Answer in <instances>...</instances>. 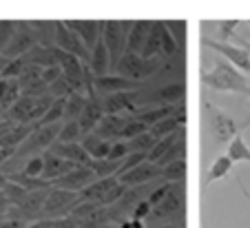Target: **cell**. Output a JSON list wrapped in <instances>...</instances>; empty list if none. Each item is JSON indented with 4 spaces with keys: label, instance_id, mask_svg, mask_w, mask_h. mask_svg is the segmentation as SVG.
<instances>
[{
    "label": "cell",
    "instance_id": "obj_1",
    "mask_svg": "<svg viewBox=\"0 0 250 228\" xmlns=\"http://www.w3.org/2000/svg\"><path fill=\"white\" fill-rule=\"evenodd\" d=\"M204 86L219 93H237V95H248V76L235 69L230 62L217 60L212 64V69L202 73Z\"/></svg>",
    "mask_w": 250,
    "mask_h": 228
},
{
    "label": "cell",
    "instance_id": "obj_2",
    "mask_svg": "<svg viewBox=\"0 0 250 228\" xmlns=\"http://www.w3.org/2000/svg\"><path fill=\"white\" fill-rule=\"evenodd\" d=\"M166 67L164 58H142L135 53H124L118 62L115 73L122 78H128L133 82H148Z\"/></svg>",
    "mask_w": 250,
    "mask_h": 228
},
{
    "label": "cell",
    "instance_id": "obj_3",
    "mask_svg": "<svg viewBox=\"0 0 250 228\" xmlns=\"http://www.w3.org/2000/svg\"><path fill=\"white\" fill-rule=\"evenodd\" d=\"M131 27L133 20H102V42L111 56V71L118 69V62L126 53Z\"/></svg>",
    "mask_w": 250,
    "mask_h": 228
},
{
    "label": "cell",
    "instance_id": "obj_4",
    "mask_svg": "<svg viewBox=\"0 0 250 228\" xmlns=\"http://www.w3.org/2000/svg\"><path fill=\"white\" fill-rule=\"evenodd\" d=\"M206 109V122H208V131H210L215 144H230L232 140L239 135V126H237L235 118L226 111H222L219 106L204 102Z\"/></svg>",
    "mask_w": 250,
    "mask_h": 228
},
{
    "label": "cell",
    "instance_id": "obj_5",
    "mask_svg": "<svg viewBox=\"0 0 250 228\" xmlns=\"http://www.w3.org/2000/svg\"><path fill=\"white\" fill-rule=\"evenodd\" d=\"M78 204H80V195H78V193L62 190V188H51V190H49V195H47V202H44L42 219L69 217Z\"/></svg>",
    "mask_w": 250,
    "mask_h": 228
},
{
    "label": "cell",
    "instance_id": "obj_6",
    "mask_svg": "<svg viewBox=\"0 0 250 228\" xmlns=\"http://www.w3.org/2000/svg\"><path fill=\"white\" fill-rule=\"evenodd\" d=\"M208 49H212L215 53L224 58L226 62H230L235 69H239L244 76H250V53L246 51L244 44H232V42H217L212 38H206L204 40Z\"/></svg>",
    "mask_w": 250,
    "mask_h": 228
},
{
    "label": "cell",
    "instance_id": "obj_7",
    "mask_svg": "<svg viewBox=\"0 0 250 228\" xmlns=\"http://www.w3.org/2000/svg\"><path fill=\"white\" fill-rule=\"evenodd\" d=\"M36 47H38V42H36V36H33V29L29 24V20H16V34L11 38V42L7 44L2 56L7 60H16V58H24Z\"/></svg>",
    "mask_w": 250,
    "mask_h": 228
},
{
    "label": "cell",
    "instance_id": "obj_8",
    "mask_svg": "<svg viewBox=\"0 0 250 228\" xmlns=\"http://www.w3.org/2000/svg\"><path fill=\"white\" fill-rule=\"evenodd\" d=\"M56 47L62 49L64 53H71V56L80 58L84 64H89L91 51L84 47V44H82V40L78 38V36L73 34L69 27H66L64 20H58V24H56Z\"/></svg>",
    "mask_w": 250,
    "mask_h": 228
},
{
    "label": "cell",
    "instance_id": "obj_9",
    "mask_svg": "<svg viewBox=\"0 0 250 228\" xmlns=\"http://www.w3.org/2000/svg\"><path fill=\"white\" fill-rule=\"evenodd\" d=\"M95 93L100 98L106 95H115V93H131V91H140L144 86V82H133L128 78H122L118 73H109V76L95 78Z\"/></svg>",
    "mask_w": 250,
    "mask_h": 228
},
{
    "label": "cell",
    "instance_id": "obj_10",
    "mask_svg": "<svg viewBox=\"0 0 250 228\" xmlns=\"http://www.w3.org/2000/svg\"><path fill=\"white\" fill-rule=\"evenodd\" d=\"M64 22L89 51H93L102 40V20H64Z\"/></svg>",
    "mask_w": 250,
    "mask_h": 228
},
{
    "label": "cell",
    "instance_id": "obj_11",
    "mask_svg": "<svg viewBox=\"0 0 250 228\" xmlns=\"http://www.w3.org/2000/svg\"><path fill=\"white\" fill-rule=\"evenodd\" d=\"M153 182H164L162 180V166L153 164V162H144L137 168L124 173L120 177V184L128 186V188H135V186H144V184H153Z\"/></svg>",
    "mask_w": 250,
    "mask_h": 228
},
{
    "label": "cell",
    "instance_id": "obj_12",
    "mask_svg": "<svg viewBox=\"0 0 250 228\" xmlns=\"http://www.w3.org/2000/svg\"><path fill=\"white\" fill-rule=\"evenodd\" d=\"M98 180L95 173L89 166H76L71 173H66L64 177H60L58 182H53V188H62V190H71V193L80 195L84 188H89L93 182Z\"/></svg>",
    "mask_w": 250,
    "mask_h": 228
},
{
    "label": "cell",
    "instance_id": "obj_13",
    "mask_svg": "<svg viewBox=\"0 0 250 228\" xmlns=\"http://www.w3.org/2000/svg\"><path fill=\"white\" fill-rule=\"evenodd\" d=\"M104 115H133L137 113V91L131 93H115L102 98Z\"/></svg>",
    "mask_w": 250,
    "mask_h": 228
},
{
    "label": "cell",
    "instance_id": "obj_14",
    "mask_svg": "<svg viewBox=\"0 0 250 228\" xmlns=\"http://www.w3.org/2000/svg\"><path fill=\"white\" fill-rule=\"evenodd\" d=\"M126 122H128V115H104L102 122L98 124V128H95L93 133L111 144L122 142V133H124Z\"/></svg>",
    "mask_w": 250,
    "mask_h": 228
},
{
    "label": "cell",
    "instance_id": "obj_15",
    "mask_svg": "<svg viewBox=\"0 0 250 228\" xmlns=\"http://www.w3.org/2000/svg\"><path fill=\"white\" fill-rule=\"evenodd\" d=\"M102 118H104V109H102V98H100L98 93L95 95H86V106H84V111H82V115H80V126H82V131H84V135L86 133H93L95 128H98V124L102 122Z\"/></svg>",
    "mask_w": 250,
    "mask_h": 228
},
{
    "label": "cell",
    "instance_id": "obj_16",
    "mask_svg": "<svg viewBox=\"0 0 250 228\" xmlns=\"http://www.w3.org/2000/svg\"><path fill=\"white\" fill-rule=\"evenodd\" d=\"M118 184H120L118 177L95 180L93 184L89 186V188H84V190L80 193V200H82V202H91V204H100V206H104V202H106L109 193H111V190H113Z\"/></svg>",
    "mask_w": 250,
    "mask_h": 228
},
{
    "label": "cell",
    "instance_id": "obj_17",
    "mask_svg": "<svg viewBox=\"0 0 250 228\" xmlns=\"http://www.w3.org/2000/svg\"><path fill=\"white\" fill-rule=\"evenodd\" d=\"M151 29H153V20H133L131 34H128L126 53L142 56V51H144V47H146V40H148Z\"/></svg>",
    "mask_w": 250,
    "mask_h": 228
},
{
    "label": "cell",
    "instance_id": "obj_18",
    "mask_svg": "<svg viewBox=\"0 0 250 228\" xmlns=\"http://www.w3.org/2000/svg\"><path fill=\"white\" fill-rule=\"evenodd\" d=\"M47 153H53V155L62 157V160L71 162V164H76V166H89V153L84 151L82 144H62V142H56Z\"/></svg>",
    "mask_w": 250,
    "mask_h": 228
},
{
    "label": "cell",
    "instance_id": "obj_19",
    "mask_svg": "<svg viewBox=\"0 0 250 228\" xmlns=\"http://www.w3.org/2000/svg\"><path fill=\"white\" fill-rule=\"evenodd\" d=\"M76 168V164H71V162L62 160V157L53 155V153H44V171H42V180L53 184L58 182L60 177H64L66 173H71Z\"/></svg>",
    "mask_w": 250,
    "mask_h": 228
},
{
    "label": "cell",
    "instance_id": "obj_20",
    "mask_svg": "<svg viewBox=\"0 0 250 228\" xmlns=\"http://www.w3.org/2000/svg\"><path fill=\"white\" fill-rule=\"evenodd\" d=\"M38 47H56V24L58 20H29Z\"/></svg>",
    "mask_w": 250,
    "mask_h": 228
},
{
    "label": "cell",
    "instance_id": "obj_21",
    "mask_svg": "<svg viewBox=\"0 0 250 228\" xmlns=\"http://www.w3.org/2000/svg\"><path fill=\"white\" fill-rule=\"evenodd\" d=\"M86 67L91 69V73H93L95 78H102V76H109L111 71V56L109 51H106V47H104V42L100 40L98 47L91 51V60Z\"/></svg>",
    "mask_w": 250,
    "mask_h": 228
},
{
    "label": "cell",
    "instance_id": "obj_22",
    "mask_svg": "<svg viewBox=\"0 0 250 228\" xmlns=\"http://www.w3.org/2000/svg\"><path fill=\"white\" fill-rule=\"evenodd\" d=\"M20 98H22V91H20L18 80H5V78H0V113L5 115Z\"/></svg>",
    "mask_w": 250,
    "mask_h": 228
},
{
    "label": "cell",
    "instance_id": "obj_23",
    "mask_svg": "<svg viewBox=\"0 0 250 228\" xmlns=\"http://www.w3.org/2000/svg\"><path fill=\"white\" fill-rule=\"evenodd\" d=\"M80 144L84 146V151L89 153L91 160H109V153H111V148H113V144L98 138L95 133H86Z\"/></svg>",
    "mask_w": 250,
    "mask_h": 228
},
{
    "label": "cell",
    "instance_id": "obj_24",
    "mask_svg": "<svg viewBox=\"0 0 250 228\" xmlns=\"http://www.w3.org/2000/svg\"><path fill=\"white\" fill-rule=\"evenodd\" d=\"M235 168V164H232V160L224 153V155H219L217 160L210 164V168L206 171V177H204V186H210L212 182H217V180H224L226 175H230V171Z\"/></svg>",
    "mask_w": 250,
    "mask_h": 228
},
{
    "label": "cell",
    "instance_id": "obj_25",
    "mask_svg": "<svg viewBox=\"0 0 250 228\" xmlns=\"http://www.w3.org/2000/svg\"><path fill=\"white\" fill-rule=\"evenodd\" d=\"M212 29V40L217 42H230L235 38V31L239 27V20H215V22H208Z\"/></svg>",
    "mask_w": 250,
    "mask_h": 228
},
{
    "label": "cell",
    "instance_id": "obj_26",
    "mask_svg": "<svg viewBox=\"0 0 250 228\" xmlns=\"http://www.w3.org/2000/svg\"><path fill=\"white\" fill-rule=\"evenodd\" d=\"M86 106V93H71L64 102V120L62 122H78Z\"/></svg>",
    "mask_w": 250,
    "mask_h": 228
},
{
    "label": "cell",
    "instance_id": "obj_27",
    "mask_svg": "<svg viewBox=\"0 0 250 228\" xmlns=\"http://www.w3.org/2000/svg\"><path fill=\"white\" fill-rule=\"evenodd\" d=\"M226 155L232 160V164H237V162H248L250 164V146H248V142L244 140V135L241 133L237 135L230 144H228Z\"/></svg>",
    "mask_w": 250,
    "mask_h": 228
},
{
    "label": "cell",
    "instance_id": "obj_28",
    "mask_svg": "<svg viewBox=\"0 0 250 228\" xmlns=\"http://www.w3.org/2000/svg\"><path fill=\"white\" fill-rule=\"evenodd\" d=\"M142 58H162V36H160V20H153V29L148 34L146 47L142 51Z\"/></svg>",
    "mask_w": 250,
    "mask_h": 228
},
{
    "label": "cell",
    "instance_id": "obj_29",
    "mask_svg": "<svg viewBox=\"0 0 250 228\" xmlns=\"http://www.w3.org/2000/svg\"><path fill=\"white\" fill-rule=\"evenodd\" d=\"M89 168L95 173L98 180H106V177H118L120 171V162H111V160H91Z\"/></svg>",
    "mask_w": 250,
    "mask_h": 228
},
{
    "label": "cell",
    "instance_id": "obj_30",
    "mask_svg": "<svg viewBox=\"0 0 250 228\" xmlns=\"http://www.w3.org/2000/svg\"><path fill=\"white\" fill-rule=\"evenodd\" d=\"M180 160H186V131L180 135V140L170 146V151L157 162V166L164 168V166H168V164H173V162H180Z\"/></svg>",
    "mask_w": 250,
    "mask_h": 228
},
{
    "label": "cell",
    "instance_id": "obj_31",
    "mask_svg": "<svg viewBox=\"0 0 250 228\" xmlns=\"http://www.w3.org/2000/svg\"><path fill=\"white\" fill-rule=\"evenodd\" d=\"M162 180L168 182V184H180V182H186V160L173 162L168 166L162 168Z\"/></svg>",
    "mask_w": 250,
    "mask_h": 228
},
{
    "label": "cell",
    "instance_id": "obj_32",
    "mask_svg": "<svg viewBox=\"0 0 250 228\" xmlns=\"http://www.w3.org/2000/svg\"><path fill=\"white\" fill-rule=\"evenodd\" d=\"M84 138V131H82L80 122H62V131H60V140L62 144H80Z\"/></svg>",
    "mask_w": 250,
    "mask_h": 228
},
{
    "label": "cell",
    "instance_id": "obj_33",
    "mask_svg": "<svg viewBox=\"0 0 250 228\" xmlns=\"http://www.w3.org/2000/svg\"><path fill=\"white\" fill-rule=\"evenodd\" d=\"M126 144H128V148H131V153H151L153 146L157 144V140L153 138V133L148 131V133H142V135H137V138L128 140Z\"/></svg>",
    "mask_w": 250,
    "mask_h": 228
},
{
    "label": "cell",
    "instance_id": "obj_34",
    "mask_svg": "<svg viewBox=\"0 0 250 228\" xmlns=\"http://www.w3.org/2000/svg\"><path fill=\"white\" fill-rule=\"evenodd\" d=\"M166 29H168V34L175 38V42L180 44V49H184L186 44V31H188V27H186V20H164Z\"/></svg>",
    "mask_w": 250,
    "mask_h": 228
},
{
    "label": "cell",
    "instance_id": "obj_35",
    "mask_svg": "<svg viewBox=\"0 0 250 228\" xmlns=\"http://www.w3.org/2000/svg\"><path fill=\"white\" fill-rule=\"evenodd\" d=\"M42 171H44V153L42 155H33L27 160L22 168V175L33 177V180H42Z\"/></svg>",
    "mask_w": 250,
    "mask_h": 228
},
{
    "label": "cell",
    "instance_id": "obj_36",
    "mask_svg": "<svg viewBox=\"0 0 250 228\" xmlns=\"http://www.w3.org/2000/svg\"><path fill=\"white\" fill-rule=\"evenodd\" d=\"M148 131H151V128H148L144 122H140L137 118L128 115V122H126V126H124V133H122V142H128V140L137 138V135H142V133H148Z\"/></svg>",
    "mask_w": 250,
    "mask_h": 228
},
{
    "label": "cell",
    "instance_id": "obj_37",
    "mask_svg": "<svg viewBox=\"0 0 250 228\" xmlns=\"http://www.w3.org/2000/svg\"><path fill=\"white\" fill-rule=\"evenodd\" d=\"M144 162H148V153H131V155H128L126 160L120 162L118 180L124 175V173H128V171H133V168H137L140 164H144Z\"/></svg>",
    "mask_w": 250,
    "mask_h": 228
},
{
    "label": "cell",
    "instance_id": "obj_38",
    "mask_svg": "<svg viewBox=\"0 0 250 228\" xmlns=\"http://www.w3.org/2000/svg\"><path fill=\"white\" fill-rule=\"evenodd\" d=\"M14 34H16V20H0V56L5 53Z\"/></svg>",
    "mask_w": 250,
    "mask_h": 228
},
{
    "label": "cell",
    "instance_id": "obj_39",
    "mask_svg": "<svg viewBox=\"0 0 250 228\" xmlns=\"http://www.w3.org/2000/svg\"><path fill=\"white\" fill-rule=\"evenodd\" d=\"M2 193H5V197L11 202V206H16L18 202L24 200V195H27L29 190H24L22 186H18V184H14V182H9V184L2 188Z\"/></svg>",
    "mask_w": 250,
    "mask_h": 228
},
{
    "label": "cell",
    "instance_id": "obj_40",
    "mask_svg": "<svg viewBox=\"0 0 250 228\" xmlns=\"http://www.w3.org/2000/svg\"><path fill=\"white\" fill-rule=\"evenodd\" d=\"M151 213H153V206H151V202L148 200H142L140 204L133 208V213H131V219H137V222H148V217H151Z\"/></svg>",
    "mask_w": 250,
    "mask_h": 228
},
{
    "label": "cell",
    "instance_id": "obj_41",
    "mask_svg": "<svg viewBox=\"0 0 250 228\" xmlns=\"http://www.w3.org/2000/svg\"><path fill=\"white\" fill-rule=\"evenodd\" d=\"M128 155H131L128 144L126 142H115L113 148H111V153H109V160L111 162H122V160H126Z\"/></svg>",
    "mask_w": 250,
    "mask_h": 228
},
{
    "label": "cell",
    "instance_id": "obj_42",
    "mask_svg": "<svg viewBox=\"0 0 250 228\" xmlns=\"http://www.w3.org/2000/svg\"><path fill=\"white\" fill-rule=\"evenodd\" d=\"M62 76H64V73H62V67H49V69H42V80L47 82L49 86H51L53 82L60 80Z\"/></svg>",
    "mask_w": 250,
    "mask_h": 228
},
{
    "label": "cell",
    "instance_id": "obj_43",
    "mask_svg": "<svg viewBox=\"0 0 250 228\" xmlns=\"http://www.w3.org/2000/svg\"><path fill=\"white\" fill-rule=\"evenodd\" d=\"M51 228H80V222L69 215V217H62V219H53Z\"/></svg>",
    "mask_w": 250,
    "mask_h": 228
},
{
    "label": "cell",
    "instance_id": "obj_44",
    "mask_svg": "<svg viewBox=\"0 0 250 228\" xmlns=\"http://www.w3.org/2000/svg\"><path fill=\"white\" fill-rule=\"evenodd\" d=\"M9 210H11V202L5 197V193L0 190V219H7L9 217Z\"/></svg>",
    "mask_w": 250,
    "mask_h": 228
},
{
    "label": "cell",
    "instance_id": "obj_45",
    "mask_svg": "<svg viewBox=\"0 0 250 228\" xmlns=\"http://www.w3.org/2000/svg\"><path fill=\"white\" fill-rule=\"evenodd\" d=\"M24 226H27V224L20 222V219H11V217L0 219V228H24Z\"/></svg>",
    "mask_w": 250,
    "mask_h": 228
},
{
    "label": "cell",
    "instance_id": "obj_46",
    "mask_svg": "<svg viewBox=\"0 0 250 228\" xmlns=\"http://www.w3.org/2000/svg\"><path fill=\"white\" fill-rule=\"evenodd\" d=\"M118 228H146L144 226V222H137V219H124V222H120L118 224Z\"/></svg>",
    "mask_w": 250,
    "mask_h": 228
},
{
    "label": "cell",
    "instance_id": "obj_47",
    "mask_svg": "<svg viewBox=\"0 0 250 228\" xmlns=\"http://www.w3.org/2000/svg\"><path fill=\"white\" fill-rule=\"evenodd\" d=\"M53 226V219H36V222L27 224L24 228H51Z\"/></svg>",
    "mask_w": 250,
    "mask_h": 228
},
{
    "label": "cell",
    "instance_id": "obj_48",
    "mask_svg": "<svg viewBox=\"0 0 250 228\" xmlns=\"http://www.w3.org/2000/svg\"><path fill=\"white\" fill-rule=\"evenodd\" d=\"M7 184H9V177H7V175H5V173L0 171V190L5 188V186H7Z\"/></svg>",
    "mask_w": 250,
    "mask_h": 228
},
{
    "label": "cell",
    "instance_id": "obj_49",
    "mask_svg": "<svg viewBox=\"0 0 250 228\" xmlns=\"http://www.w3.org/2000/svg\"><path fill=\"white\" fill-rule=\"evenodd\" d=\"M153 228H186V226H180V224H160V226H153Z\"/></svg>",
    "mask_w": 250,
    "mask_h": 228
},
{
    "label": "cell",
    "instance_id": "obj_50",
    "mask_svg": "<svg viewBox=\"0 0 250 228\" xmlns=\"http://www.w3.org/2000/svg\"><path fill=\"white\" fill-rule=\"evenodd\" d=\"M237 186H239V188H241V193H244V195H246V197H248V200H250V195H248V190H246V188H244V184H241V180H239V177H237Z\"/></svg>",
    "mask_w": 250,
    "mask_h": 228
},
{
    "label": "cell",
    "instance_id": "obj_51",
    "mask_svg": "<svg viewBox=\"0 0 250 228\" xmlns=\"http://www.w3.org/2000/svg\"><path fill=\"white\" fill-rule=\"evenodd\" d=\"M241 44H244V47H246V51L250 53V40H248V42H241Z\"/></svg>",
    "mask_w": 250,
    "mask_h": 228
},
{
    "label": "cell",
    "instance_id": "obj_52",
    "mask_svg": "<svg viewBox=\"0 0 250 228\" xmlns=\"http://www.w3.org/2000/svg\"><path fill=\"white\" fill-rule=\"evenodd\" d=\"M248 95H250V76H248Z\"/></svg>",
    "mask_w": 250,
    "mask_h": 228
},
{
    "label": "cell",
    "instance_id": "obj_53",
    "mask_svg": "<svg viewBox=\"0 0 250 228\" xmlns=\"http://www.w3.org/2000/svg\"><path fill=\"white\" fill-rule=\"evenodd\" d=\"M244 126H250V120H246V124H244Z\"/></svg>",
    "mask_w": 250,
    "mask_h": 228
},
{
    "label": "cell",
    "instance_id": "obj_54",
    "mask_svg": "<svg viewBox=\"0 0 250 228\" xmlns=\"http://www.w3.org/2000/svg\"><path fill=\"white\" fill-rule=\"evenodd\" d=\"M106 228H118V226H115V224H111V226H106Z\"/></svg>",
    "mask_w": 250,
    "mask_h": 228
},
{
    "label": "cell",
    "instance_id": "obj_55",
    "mask_svg": "<svg viewBox=\"0 0 250 228\" xmlns=\"http://www.w3.org/2000/svg\"><path fill=\"white\" fill-rule=\"evenodd\" d=\"M0 168H2V164H0Z\"/></svg>",
    "mask_w": 250,
    "mask_h": 228
}]
</instances>
